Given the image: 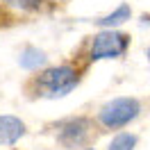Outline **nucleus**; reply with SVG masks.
Instances as JSON below:
<instances>
[{
	"mask_svg": "<svg viewBox=\"0 0 150 150\" xmlns=\"http://www.w3.org/2000/svg\"><path fill=\"white\" fill-rule=\"evenodd\" d=\"M82 82V68L75 64H48L41 68L39 75L32 80V89L37 98L43 100H62L66 96H71Z\"/></svg>",
	"mask_w": 150,
	"mask_h": 150,
	"instance_id": "obj_1",
	"label": "nucleus"
},
{
	"mask_svg": "<svg viewBox=\"0 0 150 150\" xmlns=\"http://www.w3.org/2000/svg\"><path fill=\"white\" fill-rule=\"evenodd\" d=\"M143 112V105L134 96H116L112 100L100 105V109L96 112V125H100L103 130L109 132H121L130 127Z\"/></svg>",
	"mask_w": 150,
	"mask_h": 150,
	"instance_id": "obj_2",
	"label": "nucleus"
},
{
	"mask_svg": "<svg viewBox=\"0 0 150 150\" xmlns=\"http://www.w3.org/2000/svg\"><path fill=\"white\" fill-rule=\"evenodd\" d=\"M50 130L55 134V141L66 150H84L89 148V143L93 139L96 123L89 116H66L59 121L50 123Z\"/></svg>",
	"mask_w": 150,
	"mask_h": 150,
	"instance_id": "obj_3",
	"label": "nucleus"
},
{
	"mask_svg": "<svg viewBox=\"0 0 150 150\" xmlns=\"http://www.w3.org/2000/svg\"><path fill=\"white\" fill-rule=\"evenodd\" d=\"M132 46V37L123 30H100L98 34L89 41V52L86 59L96 62H112V59H123Z\"/></svg>",
	"mask_w": 150,
	"mask_h": 150,
	"instance_id": "obj_4",
	"label": "nucleus"
},
{
	"mask_svg": "<svg viewBox=\"0 0 150 150\" xmlns=\"http://www.w3.org/2000/svg\"><path fill=\"white\" fill-rule=\"evenodd\" d=\"M28 134V125L14 114H0V146H16Z\"/></svg>",
	"mask_w": 150,
	"mask_h": 150,
	"instance_id": "obj_5",
	"label": "nucleus"
},
{
	"mask_svg": "<svg viewBox=\"0 0 150 150\" xmlns=\"http://www.w3.org/2000/svg\"><path fill=\"white\" fill-rule=\"evenodd\" d=\"M18 66L28 73H37L48 66V52L39 46H23L18 52Z\"/></svg>",
	"mask_w": 150,
	"mask_h": 150,
	"instance_id": "obj_6",
	"label": "nucleus"
},
{
	"mask_svg": "<svg viewBox=\"0 0 150 150\" xmlns=\"http://www.w3.org/2000/svg\"><path fill=\"white\" fill-rule=\"evenodd\" d=\"M127 21H132V7L127 5V2H121L118 7H114L109 14L96 18L93 23L100 30H121V25H125Z\"/></svg>",
	"mask_w": 150,
	"mask_h": 150,
	"instance_id": "obj_7",
	"label": "nucleus"
},
{
	"mask_svg": "<svg viewBox=\"0 0 150 150\" xmlns=\"http://www.w3.org/2000/svg\"><path fill=\"white\" fill-rule=\"evenodd\" d=\"M5 9H14L18 14H41L46 9V0H0Z\"/></svg>",
	"mask_w": 150,
	"mask_h": 150,
	"instance_id": "obj_8",
	"label": "nucleus"
},
{
	"mask_svg": "<svg viewBox=\"0 0 150 150\" xmlns=\"http://www.w3.org/2000/svg\"><path fill=\"white\" fill-rule=\"evenodd\" d=\"M137 146H139V137L134 134V132H116L112 139H109V143H107V150H137Z\"/></svg>",
	"mask_w": 150,
	"mask_h": 150,
	"instance_id": "obj_9",
	"label": "nucleus"
},
{
	"mask_svg": "<svg viewBox=\"0 0 150 150\" xmlns=\"http://www.w3.org/2000/svg\"><path fill=\"white\" fill-rule=\"evenodd\" d=\"M139 25H141V28L150 25V14H143V16H141V18H139Z\"/></svg>",
	"mask_w": 150,
	"mask_h": 150,
	"instance_id": "obj_10",
	"label": "nucleus"
},
{
	"mask_svg": "<svg viewBox=\"0 0 150 150\" xmlns=\"http://www.w3.org/2000/svg\"><path fill=\"white\" fill-rule=\"evenodd\" d=\"M5 16V7H2V2H0V18Z\"/></svg>",
	"mask_w": 150,
	"mask_h": 150,
	"instance_id": "obj_11",
	"label": "nucleus"
},
{
	"mask_svg": "<svg viewBox=\"0 0 150 150\" xmlns=\"http://www.w3.org/2000/svg\"><path fill=\"white\" fill-rule=\"evenodd\" d=\"M146 57H148V62H150V48H148V50H146Z\"/></svg>",
	"mask_w": 150,
	"mask_h": 150,
	"instance_id": "obj_12",
	"label": "nucleus"
},
{
	"mask_svg": "<svg viewBox=\"0 0 150 150\" xmlns=\"http://www.w3.org/2000/svg\"><path fill=\"white\" fill-rule=\"evenodd\" d=\"M84 150H98V148H91V146H89V148H84Z\"/></svg>",
	"mask_w": 150,
	"mask_h": 150,
	"instance_id": "obj_13",
	"label": "nucleus"
}]
</instances>
